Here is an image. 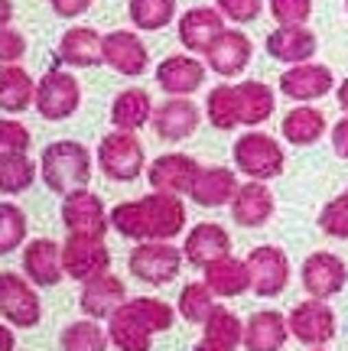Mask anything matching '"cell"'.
<instances>
[{"mask_svg":"<svg viewBox=\"0 0 348 351\" xmlns=\"http://www.w3.org/2000/svg\"><path fill=\"white\" fill-rule=\"evenodd\" d=\"M111 228L127 241H173L186 228V205L173 192H150L134 202H121L111 212Z\"/></svg>","mask_w":348,"mask_h":351,"instance_id":"obj_1","label":"cell"},{"mask_svg":"<svg viewBox=\"0 0 348 351\" xmlns=\"http://www.w3.org/2000/svg\"><path fill=\"white\" fill-rule=\"evenodd\" d=\"M39 176L49 192L69 195L75 189H88L91 179V153L78 140H56L39 156Z\"/></svg>","mask_w":348,"mask_h":351,"instance_id":"obj_2","label":"cell"},{"mask_svg":"<svg viewBox=\"0 0 348 351\" xmlns=\"http://www.w3.org/2000/svg\"><path fill=\"white\" fill-rule=\"evenodd\" d=\"M231 160H235L237 173L251 176V179H257V182H270V179H277V176L283 173L286 153L270 134L248 130V134H241V137L235 140Z\"/></svg>","mask_w":348,"mask_h":351,"instance_id":"obj_3","label":"cell"},{"mask_svg":"<svg viewBox=\"0 0 348 351\" xmlns=\"http://www.w3.org/2000/svg\"><path fill=\"white\" fill-rule=\"evenodd\" d=\"M98 166L111 182H134L147 169V153L137 134L130 130H111L98 143Z\"/></svg>","mask_w":348,"mask_h":351,"instance_id":"obj_4","label":"cell"},{"mask_svg":"<svg viewBox=\"0 0 348 351\" xmlns=\"http://www.w3.org/2000/svg\"><path fill=\"white\" fill-rule=\"evenodd\" d=\"M183 251L173 247L170 241H143L137 244L130 257H127V267H130V274L150 283V287H163V283H173L179 270H183Z\"/></svg>","mask_w":348,"mask_h":351,"instance_id":"obj_5","label":"cell"},{"mask_svg":"<svg viewBox=\"0 0 348 351\" xmlns=\"http://www.w3.org/2000/svg\"><path fill=\"white\" fill-rule=\"evenodd\" d=\"M82 104V85L72 72L62 69H49L46 75L36 82V111L46 121H65L72 117Z\"/></svg>","mask_w":348,"mask_h":351,"instance_id":"obj_6","label":"cell"},{"mask_svg":"<svg viewBox=\"0 0 348 351\" xmlns=\"http://www.w3.org/2000/svg\"><path fill=\"white\" fill-rule=\"evenodd\" d=\"M62 267H65V276L85 283V280H95V276L111 270V251H108L104 238L69 234L62 244Z\"/></svg>","mask_w":348,"mask_h":351,"instance_id":"obj_7","label":"cell"},{"mask_svg":"<svg viewBox=\"0 0 348 351\" xmlns=\"http://www.w3.org/2000/svg\"><path fill=\"white\" fill-rule=\"evenodd\" d=\"M0 315L16 328H33L43 319V302L30 280L20 274H0Z\"/></svg>","mask_w":348,"mask_h":351,"instance_id":"obj_8","label":"cell"},{"mask_svg":"<svg viewBox=\"0 0 348 351\" xmlns=\"http://www.w3.org/2000/svg\"><path fill=\"white\" fill-rule=\"evenodd\" d=\"M62 225L69 234H95L104 238L111 231V212L104 208L101 195L88 189H75L62 199Z\"/></svg>","mask_w":348,"mask_h":351,"instance_id":"obj_9","label":"cell"},{"mask_svg":"<svg viewBox=\"0 0 348 351\" xmlns=\"http://www.w3.org/2000/svg\"><path fill=\"white\" fill-rule=\"evenodd\" d=\"M290 335L310 348H323L325 341L336 339V313L325 306V300H306L299 302L293 313L286 315Z\"/></svg>","mask_w":348,"mask_h":351,"instance_id":"obj_10","label":"cell"},{"mask_svg":"<svg viewBox=\"0 0 348 351\" xmlns=\"http://www.w3.org/2000/svg\"><path fill=\"white\" fill-rule=\"evenodd\" d=\"M248 270H251V293H257L261 300L280 296L290 283V261L280 247H254L248 254Z\"/></svg>","mask_w":348,"mask_h":351,"instance_id":"obj_11","label":"cell"},{"mask_svg":"<svg viewBox=\"0 0 348 351\" xmlns=\"http://www.w3.org/2000/svg\"><path fill=\"white\" fill-rule=\"evenodd\" d=\"M299 276H303V289L310 293L312 300H329V296L342 293L348 280V267L336 254L316 251L303 261V274Z\"/></svg>","mask_w":348,"mask_h":351,"instance_id":"obj_12","label":"cell"},{"mask_svg":"<svg viewBox=\"0 0 348 351\" xmlns=\"http://www.w3.org/2000/svg\"><path fill=\"white\" fill-rule=\"evenodd\" d=\"M336 88V75L329 65L319 62H299L290 65L283 75H280V91L286 98L299 101V104H310L316 98H325L329 91Z\"/></svg>","mask_w":348,"mask_h":351,"instance_id":"obj_13","label":"cell"},{"mask_svg":"<svg viewBox=\"0 0 348 351\" xmlns=\"http://www.w3.org/2000/svg\"><path fill=\"white\" fill-rule=\"evenodd\" d=\"M104 65H111L117 75H143L150 65L147 43L134 29H114L104 36Z\"/></svg>","mask_w":348,"mask_h":351,"instance_id":"obj_14","label":"cell"},{"mask_svg":"<svg viewBox=\"0 0 348 351\" xmlns=\"http://www.w3.org/2000/svg\"><path fill=\"white\" fill-rule=\"evenodd\" d=\"M205 65L192 56V52H179V56H166L160 65H156V85L173 95V98H186V95H196L205 82Z\"/></svg>","mask_w":348,"mask_h":351,"instance_id":"obj_15","label":"cell"},{"mask_svg":"<svg viewBox=\"0 0 348 351\" xmlns=\"http://www.w3.org/2000/svg\"><path fill=\"white\" fill-rule=\"evenodd\" d=\"M199 169L202 166L192 156H186V153H163V156H156L147 166V179H150V186H153V192H173V195L186 192L189 195V189L196 182Z\"/></svg>","mask_w":348,"mask_h":351,"instance_id":"obj_16","label":"cell"},{"mask_svg":"<svg viewBox=\"0 0 348 351\" xmlns=\"http://www.w3.org/2000/svg\"><path fill=\"white\" fill-rule=\"evenodd\" d=\"M179 43L186 46L192 56L196 52H205L211 49V43L222 36L224 29V16H222V10L218 7H192V10H186L183 16H179Z\"/></svg>","mask_w":348,"mask_h":351,"instance_id":"obj_17","label":"cell"},{"mask_svg":"<svg viewBox=\"0 0 348 351\" xmlns=\"http://www.w3.org/2000/svg\"><path fill=\"white\" fill-rule=\"evenodd\" d=\"M127 302V287L121 276L108 274L95 276V280H85L82 283V296H78V306L88 319H111L121 306Z\"/></svg>","mask_w":348,"mask_h":351,"instance_id":"obj_18","label":"cell"},{"mask_svg":"<svg viewBox=\"0 0 348 351\" xmlns=\"http://www.w3.org/2000/svg\"><path fill=\"white\" fill-rule=\"evenodd\" d=\"M199 121H202V111L196 108V101L170 98L153 111V121H150V124H153V130H156L160 140L179 143V140L192 137V134L199 130Z\"/></svg>","mask_w":348,"mask_h":351,"instance_id":"obj_19","label":"cell"},{"mask_svg":"<svg viewBox=\"0 0 348 351\" xmlns=\"http://www.w3.org/2000/svg\"><path fill=\"white\" fill-rule=\"evenodd\" d=\"M251 56H254V43H251L241 29H224L222 36L211 43V49L205 52V62L215 75L235 78L248 69Z\"/></svg>","mask_w":348,"mask_h":351,"instance_id":"obj_20","label":"cell"},{"mask_svg":"<svg viewBox=\"0 0 348 351\" xmlns=\"http://www.w3.org/2000/svg\"><path fill=\"white\" fill-rule=\"evenodd\" d=\"M231 254V234L224 231L222 225L215 221H202V225H192V231L183 241V257L186 263L205 270L209 263H215L218 257H228Z\"/></svg>","mask_w":348,"mask_h":351,"instance_id":"obj_21","label":"cell"},{"mask_svg":"<svg viewBox=\"0 0 348 351\" xmlns=\"http://www.w3.org/2000/svg\"><path fill=\"white\" fill-rule=\"evenodd\" d=\"M59 62L72 65V69H95L104 65V36L91 26H72L65 29L59 46H56Z\"/></svg>","mask_w":348,"mask_h":351,"instance_id":"obj_22","label":"cell"},{"mask_svg":"<svg viewBox=\"0 0 348 351\" xmlns=\"http://www.w3.org/2000/svg\"><path fill=\"white\" fill-rule=\"evenodd\" d=\"M23 274L36 287H56L62 280V244L52 238H36L23 247Z\"/></svg>","mask_w":348,"mask_h":351,"instance_id":"obj_23","label":"cell"},{"mask_svg":"<svg viewBox=\"0 0 348 351\" xmlns=\"http://www.w3.org/2000/svg\"><path fill=\"white\" fill-rule=\"evenodd\" d=\"M274 192L267 189V182H257V179L237 186L235 199H231V218L241 228H264L274 218Z\"/></svg>","mask_w":348,"mask_h":351,"instance_id":"obj_24","label":"cell"},{"mask_svg":"<svg viewBox=\"0 0 348 351\" xmlns=\"http://www.w3.org/2000/svg\"><path fill=\"white\" fill-rule=\"evenodd\" d=\"M316 49H319V39L310 26H277L267 36V56L286 65L310 62Z\"/></svg>","mask_w":348,"mask_h":351,"instance_id":"obj_25","label":"cell"},{"mask_svg":"<svg viewBox=\"0 0 348 351\" xmlns=\"http://www.w3.org/2000/svg\"><path fill=\"white\" fill-rule=\"evenodd\" d=\"M237 186L241 182L228 166H202L192 189H189V199L202 208H222V205H231Z\"/></svg>","mask_w":348,"mask_h":351,"instance_id":"obj_26","label":"cell"},{"mask_svg":"<svg viewBox=\"0 0 348 351\" xmlns=\"http://www.w3.org/2000/svg\"><path fill=\"white\" fill-rule=\"evenodd\" d=\"M205 287L222 296V300H235L241 293L251 289V270H248V261H237V257H218L215 263H209L205 270Z\"/></svg>","mask_w":348,"mask_h":351,"instance_id":"obj_27","label":"cell"},{"mask_svg":"<svg viewBox=\"0 0 348 351\" xmlns=\"http://www.w3.org/2000/svg\"><path fill=\"white\" fill-rule=\"evenodd\" d=\"M290 326L277 309H261L244 326V351H280L286 345Z\"/></svg>","mask_w":348,"mask_h":351,"instance_id":"obj_28","label":"cell"},{"mask_svg":"<svg viewBox=\"0 0 348 351\" xmlns=\"http://www.w3.org/2000/svg\"><path fill=\"white\" fill-rule=\"evenodd\" d=\"M153 98L143 88H124L111 104V124L114 130H130L137 134L140 127H147L153 121Z\"/></svg>","mask_w":348,"mask_h":351,"instance_id":"obj_29","label":"cell"},{"mask_svg":"<svg viewBox=\"0 0 348 351\" xmlns=\"http://www.w3.org/2000/svg\"><path fill=\"white\" fill-rule=\"evenodd\" d=\"M36 104V82L23 65H3L0 69V111L23 114Z\"/></svg>","mask_w":348,"mask_h":351,"instance_id":"obj_30","label":"cell"},{"mask_svg":"<svg viewBox=\"0 0 348 351\" xmlns=\"http://www.w3.org/2000/svg\"><path fill=\"white\" fill-rule=\"evenodd\" d=\"M108 339L117 351H150L153 345V332L137 319L130 306H121L117 313L108 319Z\"/></svg>","mask_w":348,"mask_h":351,"instance_id":"obj_31","label":"cell"},{"mask_svg":"<svg viewBox=\"0 0 348 351\" xmlns=\"http://www.w3.org/2000/svg\"><path fill=\"white\" fill-rule=\"evenodd\" d=\"M280 134L293 147H312L325 134V114L319 108H312V104H297L293 111H286Z\"/></svg>","mask_w":348,"mask_h":351,"instance_id":"obj_32","label":"cell"},{"mask_svg":"<svg viewBox=\"0 0 348 351\" xmlns=\"http://www.w3.org/2000/svg\"><path fill=\"white\" fill-rule=\"evenodd\" d=\"M237 104H241V124L244 127H257L264 124L277 108V95L270 85H264L257 78L241 82L237 85Z\"/></svg>","mask_w":348,"mask_h":351,"instance_id":"obj_33","label":"cell"},{"mask_svg":"<svg viewBox=\"0 0 348 351\" xmlns=\"http://www.w3.org/2000/svg\"><path fill=\"white\" fill-rule=\"evenodd\" d=\"M205 117L215 130H235L241 127V104H237V85H218L205 98Z\"/></svg>","mask_w":348,"mask_h":351,"instance_id":"obj_34","label":"cell"},{"mask_svg":"<svg viewBox=\"0 0 348 351\" xmlns=\"http://www.w3.org/2000/svg\"><path fill=\"white\" fill-rule=\"evenodd\" d=\"M202 328H205V341H211V345H218L224 351H235L244 345V322L224 306H215V313L209 315V322Z\"/></svg>","mask_w":348,"mask_h":351,"instance_id":"obj_35","label":"cell"},{"mask_svg":"<svg viewBox=\"0 0 348 351\" xmlns=\"http://www.w3.org/2000/svg\"><path fill=\"white\" fill-rule=\"evenodd\" d=\"M36 163L26 153H3L0 156V192L3 195H20L33 186Z\"/></svg>","mask_w":348,"mask_h":351,"instance_id":"obj_36","label":"cell"},{"mask_svg":"<svg viewBox=\"0 0 348 351\" xmlns=\"http://www.w3.org/2000/svg\"><path fill=\"white\" fill-rule=\"evenodd\" d=\"M127 16L130 23L143 33H156L166 23H173L176 0H127Z\"/></svg>","mask_w":348,"mask_h":351,"instance_id":"obj_37","label":"cell"},{"mask_svg":"<svg viewBox=\"0 0 348 351\" xmlns=\"http://www.w3.org/2000/svg\"><path fill=\"white\" fill-rule=\"evenodd\" d=\"M59 345H62V351H108L111 339L98 326V319H78L62 332Z\"/></svg>","mask_w":348,"mask_h":351,"instance_id":"obj_38","label":"cell"},{"mask_svg":"<svg viewBox=\"0 0 348 351\" xmlns=\"http://www.w3.org/2000/svg\"><path fill=\"white\" fill-rule=\"evenodd\" d=\"M176 309H179V315H183L186 322L205 326L209 315L215 313V293L205 287V280H202V283H189V287H183V293H179Z\"/></svg>","mask_w":348,"mask_h":351,"instance_id":"obj_39","label":"cell"},{"mask_svg":"<svg viewBox=\"0 0 348 351\" xmlns=\"http://www.w3.org/2000/svg\"><path fill=\"white\" fill-rule=\"evenodd\" d=\"M26 215L20 205L13 202H0V254H13L16 247H23L26 241Z\"/></svg>","mask_w":348,"mask_h":351,"instance_id":"obj_40","label":"cell"},{"mask_svg":"<svg viewBox=\"0 0 348 351\" xmlns=\"http://www.w3.org/2000/svg\"><path fill=\"white\" fill-rule=\"evenodd\" d=\"M127 306L137 313V319L153 335H156V332H170V326H173V319H176L173 306L156 300V296H137V300H127Z\"/></svg>","mask_w":348,"mask_h":351,"instance_id":"obj_41","label":"cell"},{"mask_svg":"<svg viewBox=\"0 0 348 351\" xmlns=\"http://www.w3.org/2000/svg\"><path fill=\"white\" fill-rule=\"evenodd\" d=\"M319 228H323L329 238H338V241H348V192L336 195L329 202L319 215Z\"/></svg>","mask_w":348,"mask_h":351,"instance_id":"obj_42","label":"cell"},{"mask_svg":"<svg viewBox=\"0 0 348 351\" xmlns=\"http://www.w3.org/2000/svg\"><path fill=\"white\" fill-rule=\"evenodd\" d=\"M33 143V134L26 124L13 121V117H0V156L3 153H26Z\"/></svg>","mask_w":348,"mask_h":351,"instance_id":"obj_43","label":"cell"},{"mask_svg":"<svg viewBox=\"0 0 348 351\" xmlns=\"http://www.w3.org/2000/svg\"><path fill=\"white\" fill-rule=\"evenodd\" d=\"M270 13L280 26H306L312 16V0H270Z\"/></svg>","mask_w":348,"mask_h":351,"instance_id":"obj_44","label":"cell"},{"mask_svg":"<svg viewBox=\"0 0 348 351\" xmlns=\"http://www.w3.org/2000/svg\"><path fill=\"white\" fill-rule=\"evenodd\" d=\"M215 7L231 23H254L264 13V0H215Z\"/></svg>","mask_w":348,"mask_h":351,"instance_id":"obj_45","label":"cell"},{"mask_svg":"<svg viewBox=\"0 0 348 351\" xmlns=\"http://www.w3.org/2000/svg\"><path fill=\"white\" fill-rule=\"evenodd\" d=\"M23 52H26L23 33H16V29H10V26H0V69H3V65L20 62Z\"/></svg>","mask_w":348,"mask_h":351,"instance_id":"obj_46","label":"cell"},{"mask_svg":"<svg viewBox=\"0 0 348 351\" xmlns=\"http://www.w3.org/2000/svg\"><path fill=\"white\" fill-rule=\"evenodd\" d=\"M52 10L59 13L62 20H75V16H82V13H88V7L95 3V0H49Z\"/></svg>","mask_w":348,"mask_h":351,"instance_id":"obj_47","label":"cell"},{"mask_svg":"<svg viewBox=\"0 0 348 351\" xmlns=\"http://www.w3.org/2000/svg\"><path fill=\"white\" fill-rule=\"evenodd\" d=\"M332 150H336L342 160H348V117H342V121L332 127Z\"/></svg>","mask_w":348,"mask_h":351,"instance_id":"obj_48","label":"cell"},{"mask_svg":"<svg viewBox=\"0 0 348 351\" xmlns=\"http://www.w3.org/2000/svg\"><path fill=\"white\" fill-rule=\"evenodd\" d=\"M16 348V339H13V332L7 326H0V351H13Z\"/></svg>","mask_w":348,"mask_h":351,"instance_id":"obj_49","label":"cell"},{"mask_svg":"<svg viewBox=\"0 0 348 351\" xmlns=\"http://www.w3.org/2000/svg\"><path fill=\"white\" fill-rule=\"evenodd\" d=\"M336 98H338V108H342V111H345V117H348V78L336 88Z\"/></svg>","mask_w":348,"mask_h":351,"instance_id":"obj_50","label":"cell"},{"mask_svg":"<svg viewBox=\"0 0 348 351\" xmlns=\"http://www.w3.org/2000/svg\"><path fill=\"white\" fill-rule=\"evenodd\" d=\"M10 20H13V3L0 0V26H10Z\"/></svg>","mask_w":348,"mask_h":351,"instance_id":"obj_51","label":"cell"},{"mask_svg":"<svg viewBox=\"0 0 348 351\" xmlns=\"http://www.w3.org/2000/svg\"><path fill=\"white\" fill-rule=\"evenodd\" d=\"M192 351H224V348H218V345H211V341H205V339H202V341H199V345H196V348H192Z\"/></svg>","mask_w":348,"mask_h":351,"instance_id":"obj_52","label":"cell"},{"mask_svg":"<svg viewBox=\"0 0 348 351\" xmlns=\"http://www.w3.org/2000/svg\"><path fill=\"white\" fill-rule=\"evenodd\" d=\"M312 351H325V348H312Z\"/></svg>","mask_w":348,"mask_h":351,"instance_id":"obj_53","label":"cell"},{"mask_svg":"<svg viewBox=\"0 0 348 351\" xmlns=\"http://www.w3.org/2000/svg\"><path fill=\"white\" fill-rule=\"evenodd\" d=\"M345 10H348V0H345Z\"/></svg>","mask_w":348,"mask_h":351,"instance_id":"obj_54","label":"cell"},{"mask_svg":"<svg viewBox=\"0 0 348 351\" xmlns=\"http://www.w3.org/2000/svg\"><path fill=\"white\" fill-rule=\"evenodd\" d=\"M345 192H348V189H345Z\"/></svg>","mask_w":348,"mask_h":351,"instance_id":"obj_55","label":"cell"}]
</instances>
